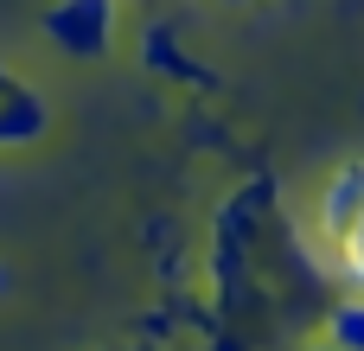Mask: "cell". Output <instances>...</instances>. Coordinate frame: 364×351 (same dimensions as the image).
Returning <instances> with one entry per match:
<instances>
[{
    "label": "cell",
    "mask_w": 364,
    "mask_h": 351,
    "mask_svg": "<svg viewBox=\"0 0 364 351\" xmlns=\"http://www.w3.org/2000/svg\"><path fill=\"white\" fill-rule=\"evenodd\" d=\"M314 224H320L326 243H352V237H358V224H364V160L339 166V173L326 179V192H320V205H314Z\"/></svg>",
    "instance_id": "7a4b0ae2"
},
{
    "label": "cell",
    "mask_w": 364,
    "mask_h": 351,
    "mask_svg": "<svg viewBox=\"0 0 364 351\" xmlns=\"http://www.w3.org/2000/svg\"><path fill=\"white\" fill-rule=\"evenodd\" d=\"M13 90H19V77H13V64H6V58H0V102H6V96H13Z\"/></svg>",
    "instance_id": "5b68a950"
},
{
    "label": "cell",
    "mask_w": 364,
    "mask_h": 351,
    "mask_svg": "<svg viewBox=\"0 0 364 351\" xmlns=\"http://www.w3.org/2000/svg\"><path fill=\"white\" fill-rule=\"evenodd\" d=\"M45 128H51V109L19 83V90L0 102V147H32V141H45Z\"/></svg>",
    "instance_id": "3957f363"
},
{
    "label": "cell",
    "mask_w": 364,
    "mask_h": 351,
    "mask_svg": "<svg viewBox=\"0 0 364 351\" xmlns=\"http://www.w3.org/2000/svg\"><path fill=\"white\" fill-rule=\"evenodd\" d=\"M307 351H339V345H326V339H314V345H307Z\"/></svg>",
    "instance_id": "8992f818"
},
{
    "label": "cell",
    "mask_w": 364,
    "mask_h": 351,
    "mask_svg": "<svg viewBox=\"0 0 364 351\" xmlns=\"http://www.w3.org/2000/svg\"><path fill=\"white\" fill-rule=\"evenodd\" d=\"M230 6H243V0H230Z\"/></svg>",
    "instance_id": "ba28073f"
},
{
    "label": "cell",
    "mask_w": 364,
    "mask_h": 351,
    "mask_svg": "<svg viewBox=\"0 0 364 351\" xmlns=\"http://www.w3.org/2000/svg\"><path fill=\"white\" fill-rule=\"evenodd\" d=\"M6 281H13V275H6V269H0V294H6Z\"/></svg>",
    "instance_id": "52a82bcc"
},
{
    "label": "cell",
    "mask_w": 364,
    "mask_h": 351,
    "mask_svg": "<svg viewBox=\"0 0 364 351\" xmlns=\"http://www.w3.org/2000/svg\"><path fill=\"white\" fill-rule=\"evenodd\" d=\"M320 339L339 345V351H364V294H339V301H333Z\"/></svg>",
    "instance_id": "277c9868"
},
{
    "label": "cell",
    "mask_w": 364,
    "mask_h": 351,
    "mask_svg": "<svg viewBox=\"0 0 364 351\" xmlns=\"http://www.w3.org/2000/svg\"><path fill=\"white\" fill-rule=\"evenodd\" d=\"M115 32H122V0H58V6H45V38L77 64L109 58Z\"/></svg>",
    "instance_id": "6da1fadb"
}]
</instances>
